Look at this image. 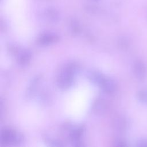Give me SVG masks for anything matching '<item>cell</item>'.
Here are the masks:
<instances>
[{"instance_id":"obj_1","label":"cell","mask_w":147,"mask_h":147,"mask_svg":"<svg viewBox=\"0 0 147 147\" xmlns=\"http://www.w3.org/2000/svg\"><path fill=\"white\" fill-rule=\"evenodd\" d=\"M75 71L76 67L74 65L69 64L66 66L58 78L57 84L59 87L63 89L71 87L73 83Z\"/></svg>"},{"instance_id":"obj_2","label":"cell","mask_w":147,"mask_h":147,"mask_svg":"<svg viewBox=\"0 0 147 147\" xmlns=\"http://www.w3.org/2000/svg\"><path fill=\"white\" fill-rule=\"evenodd\" d=\"M22 138L21 134L11 129H5L1 131V141L2 144H18L22 141Z\"/></svg>"},{"instance_id":"obj_3","label":"cell","mask_w":147,"mask_h":147,"mask_svg":"<svg viewBox=\"0 0 147 147\" xmlns=\"http://www.w3.org/2000/svg\"><path fill=\"white\" fill-rule=\"evenodd\" d=\"M133 71L137 79L143 80L146 78L147 74L146 64L141 60H136L133 65Z\"/></svg>"},{"instance_id":"obj_4","label":"cell","mask_w":147,"mask_h":147,"mask_svg":"<svg viewBox=\"0 0 147 147\" xmlns=\"http://www.w3.org/2000/svg\"><path fill=\"white\" fill-rule=\"evenodd\" d=\"M99 86L105 92L108 94L114 92L117 88L115 82L111 78H106L105 76H104Z\"/></svg>"},{"instance_id":"obj_5","label":"cell","mask_w":147,"mask_h":147,"mask_svg":"<svg viewBox=\"0 0 147 147\" xmlns=\"http://www.w3.org/2000/svg\"><path fill=\"white\" fill-rule=\"evenodd\" d=\"M59 37L57 35L53 33H45L41 35L38 40V42L40 44L42 45H47L52 43H54L58 41Z\"/></svg>"},{"instance_id":"obj_6","label":"cell","mask_w":147,"mask_h":147,"mask_svg":"<svg viewBox=\"0 0 147 147\" xmlns=\"http://www.w3.org/2000/svg\"><path fill=\"white\" fill-rule=\"evenodd\" d=\"M31 57V54L29 51H24L22 52L19 57V63L21 64H25L27 63Z\"/></svg>"},{"instance_id":"obj_7","label":"cell","mask_w":147,"mask_h":147,"mask_svg":"<svg viewBox=\"0 0 147 147\" xmlns=\"http://www.w3.org/2000/svg\"><path fill=\"white\" fill-rule=\"evenodd\" d=\"M137 98L138 100L145 104H147V90L142 89L137 93Z\"/></svg>"},{"instance_id":"obj_8","label":"cell","mask_w":147,"mask_h":147,"mask_svg":"<svg viewBox=\"0 0 147 147\" xmlns=\"http://www.w3.org/2000/svg\"><path fill=\"white\" fill-rule=\"evenodd\" d=\"M47 16L52 21H56L58 19L59 15L57 12L53 9H49L47 10Z\"/></svg>"},{"instance_id":"obj_9","label":"cell","mask_w":147,"mask_h":147,"mask_svg":"<svg viewBox=\"0 0 147 147\" xmlns=\"http://www.w3.org/2000/svg\"><path fill=\"white\" fill-rule=\"evenodd\" d=\"M82 133V130L80 129H77L76 130H74L71 133V138L73 140V141H78L80 137H81Z\"/></svg>"},{"instance_id":"obj_10","label":"cell","mask_w":147,"mask_h":147,"mask_svg":"<svg viewBox=\"0 0 147 147\" xmlns=\"http://www.w3.org/2000/svg\"><path fill=\"white\" fill-rule=\"evenodd\" d=\"M136 146L140 147H147V139L144 138L138 140L137 142Z\"/></svg>"},{"instance_id":"obj_11","label":"cell","mask_w":147,"mask_h":147,"mask_svg":"<svg viewBox=\"0 0 147 147\" xmlns=\"http://www.w3.org/2000/svg\"><path fill=\"white\" fill-rule=\"evenodd\" d=\"M116 145L119 146H127V142L124 140H119L116 142Z\"/></svg>"}]
</instances>
